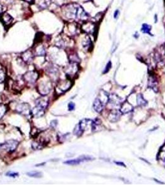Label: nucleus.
I'll list each match as a JSON object with an SVG mask.
<instances>
[{
	"instance_id": "obj_9",
	"label": "nucleus",
	"mask_w": 165,
	"mask_h": 185,
	"mask_svg": "<svg viewBox=\"0 0 165 185\" xmlns=\"http://www.w3.org/2000/svg\"><path fill=\"white\" fill-rule=\"evenodd\" d=\"M50 3L51 0H39L38 5L41 9H45L50 6Z\"/></svg>"
},
{
	"instance_id": "obj_6",
	"label": "nucleus",
	"mask_w": 165,
	"mask_h": 185,
	"mask_svg": "<svg viewBox=\"0 0 165 185\" xmlns=\"http://www.w3.org/2000/svg\"><path fill=\"white\" fill-rule=\"evenodd\" d=\"M1 19L3 23L5 25H9L12 23L13 21V18L11 16V15L8 13H4L1 16Z\"/></svg>"
},
{
	"instance_id": "obj_3",
	"label": "nucleus",
	"mask_w": 165,
	"mask_h": 185,
	"mask_svg": "<svg viewBox=\"0 0 165 185\" xmlns=\"http://www.w3.org/2000/svg\"><path fill=\"white\" fill-rule=\"evenodd\" d=\"M92 158L91 157H89V156H82L79 157H78L77 159H74V160H67V161L64 162V163L67 165H75L79 164V163H81V162L85 161H89V160H92Z\"/></svg>"
},
{
	"instance_id": "obj_15",
	"label": "nucleus",
	"mask_w": 165,
	"mask_h": 185,
	"mask_svg": "<svg viewBox=\"0 0 165 185\" xmlns=\"http://www.w3.org/2000/svg\"><path fill=\"white\" fill-rule=\"evenodd\" d=\"M35 53L37 56H44L45 53V49L43 46H39L35 49Z\"/></svg>"
},
{
	"instance_id": "obj_16",
	"label": "nucleus",
	"mask_w": 165,
	"mask_h": 185,
	"mask_svg": "<svg viewBox=\"0 0 165 185\" xmlns=\"http://www.w3.org/2000/svg\"><path fill=\"white\" fill-rule=\"evenodd\" d=\"M90 45H91V42L90 39L89 38H86V40H85L82 42V45H83L85 48H88L90 46Z\"/></svg>"
},
{
	"instance_id": "obj_5",
	"label": "nucleus",
	"mask_w": 165,
	"mask_h": 185,
	"mask_svg": "<svg viewBox=\"0 0 165 185\" xmlns=\"http://www.w3.org/2000/svg\"><path fill=\"white\" fill-rule=\"evenodd\" d=\"M104 105L101 101L98 98H96L93 102V108L96 112L100 113L103 110Z\"/></svg>"
},
{
	"instance_id": "obj_7",
	"label": "nucleus",
	"mask_w": 165,
	"mask_h": 185,
	"mask_svg": "<svg viewBox=\"0 0 165 185\" xmlns=\"http://www.w3.org/2000/svg\"><path fill=\"white\" fill-rule=\"evenodd\" d=\"M132 110H133V107H132V105L129 104V102H125L121 106L120 111L121 113L127 114L131 112Z\"/></svg>"
},
{
	"instance_id": "obj_12",
	"label": "nucleus",
	"mask_w": 165,
	"mask_h": 185,
	"mask_svg": "<svg viewBox=\"0 0 165 185\" xmlns=\"http://www.w3.org/2000/svg\"><path fill=\"white\" fill-rule=\"evenodd\" d=\"M141 31H142L143 33H147V34H148V35H152V34H151V33H150L151 26H150L149 25H148V24H143V25H142Z\"/></svg>"
},
{
	"instance_id": "obj_1",
	"label": "nucleus",
	"mask_w": 165,
	"mask_h": 185,
	"mask_svg": "<svg viewBox=\"0 0 165 185\" xmlns=\"http://www.w3.org/2000/svg\"><path fill=\"white\" fill-rule=\"evenodd\" d=\"M65 14L67 18L72 19L85 20L88 18V14L84 11L80 6L78 5H70L65 8Z\"/></svg>"
},
{
	"instance_id": "obj_24",
	"label": "nucleus",
	"mask_w": 165,
	"mask_h": 185,
	"mask_svg": "<svg viewBox=\"0 0 165 185\" xmlns=\"http://www.w3.org/2000/svg\"><path fill=\"white\" fill-rule=\"evenodd\" d=\"M2 11H3V7H2V6L0 5V14L2 12Z\"/></svg>"
},
{
	"instance_id": "obj_13",
	"label": "nucleus",
	"mask_w": 165,
	"mask_h": 185,
	"mask_svg": "<svg viewBox=\"0 0 165 185\" xmlns=\"http://www.w3.org/2000/svg\"><path fill=\"white\" fill-rule=\"evenodd\" d=\"M137 103L139 106H145L147 102L142 95H139L137 96Z\"/></svg>"
},
{
	"instance_id": "obj_8",
	"label": "nucleus",
	"mask_w": 165,
	"mask_h": 185,
	"mask_svg": "<svg viewBox=\"0 0 165 185\" xmlns=\"http://www.w3.org/2000/svg\"><path fill=\"white\" fill-rule=\"evenodd\" d=\"M82 28L84 31L88 33H92L94 32V25L92 23H87L83 24Z\"/></svg>"
},
{
	"instance_id": "obj_2",
	"label": "nucleus",
	"mask_w": 165,
	"mask_h": 185,
	"mask_svg": "<svg viewBox=\"0 0 165 185\" xmlns=\"http://www.w3.org/2000/svg\"><path fill=\"white\" fill-rule=\"evenodd\" d=\"M18 145V141L15 140H10L3 144H0V149H3L4 150L7 151L8 153H12V152L15 151Z\"/></svg>"
},
{
	"instance_id": "obj_18",
	"label": "nucleus",
	"mask_w": 165,
	"mask_h": 185,
	"mask_svg": "<svg viewBox=\"0 0 165 185\" xmlns=\"http://www.w3.org/2000/svg\"><path fill=\"white\" fill-rule=\"evenodd\" d=\"M111 61H109V62L107 63V64L106 65V67H105V69L104 70L103 72V73H107L108 72H109V70L111 69Z\"/></svg>"
},
{
	"instance_id": "obj_4",
	"label": "nucleus",
	"mask_w": 165,
	"mask_h": 185,
	"mask_svg": "<svg viewBox=\"0 0 165 185\" xmlns=\"http://www.w3.org/2000/svg\"><path fill=\"white\" fill-rule=\"evenodd\" d=\"M120 111H118L117 110H113L111 111L109 116V120L112 122H116L119 120V118L120 117Z\"/></svg>"
},
{
	"instance_id": "obj_21",
	"label": "nucleus",
	"mask_w": 165,
	"mask_h": 185,
	"mask_svg": "<svg viewBox=\"0 0 165 185\" xmlns=\"http://www.w3.org/2000/svg\"><path fill=\"white\" fill-rule=\"evenodd\" d=\"M75 104L73 103V102H70L68 104V110H73L74 109H75Z\"/></svg>"
},
{
	"instance_id": "obj_23",
	"label": "nucleus",
	"mask_w": 165,
	"mask_h": 185,
	"mask_svg": "<svg viewBox=\"0 0 165 185\" xmlns=\"http://www.w3.org/2000/svg\"><path fill=\"white\" fill-rule=\"evenodd\" d=\"M23 1H25V2L29 3H33L35 0H23Z\"/></svg>"
},
{
	"instance_id": "obj_17",
	"label": "nucleus",
	"mask_w": 165,
	"mask_h": 185,
	"mask_svg": "<svg viewBox=\"0 0 165 185\" xmlns=\"http://www.w3.org/2000/svg\"><path fill=\"white\" fill-rule=\"evenodd\" d=\"M6 175L8 176H10V177H12V178H16V176H18L19 175L17 172H9L6 173Z\"/></svg>"
},
{
	"instance_id": "obj_10",
	"label": "nucleus",
	"mask_w": 165,
	"mask_h": 185,
	"mask_svg": "<svg viewBox=\"0 0 165 185\" xmlns=\"http://www.w3.org/2000/svg\"><path fill=\"white\" fill-rule=\"evenodd\" d=\"M22 56H23L24 60L26 62H30L32 60V58H33V56L31 51H26L24 53Z\"/></svg>"
},
{
	"instance_id": "obj_11",
	"label": "nucleus",
	"mask_w": 165,
	"mask_h": 185,
	"mask_svg": "<svg viewBox=\"0 0 165 185\" xmlns=\"http://www.w3.org/2000/svg\"><path fill=\"white\" fill-rule=\"evenodd\" d=\"M25 77H26L27 79H29V82H31L32 80L33 81H35V80H36L37 77V73H35V72H29V73H26V75H25Z\"/></svg>"
},
{
	"instance_id": "obj_14",
	"label": "nucleus",
	"mask_w": 165,
	"mask_h": 185,
	"mask_svg": "<svg viewBox=\"0 0 165 185\" xmlns=\"http://www.w3.org/2000/svg\"><path fill=\"white\" fill-rule=\"evenodd\" d=\"M28 176H31V177H34V178H40L42 176V174L41 172H37V171H32L28 172L27 173Z\"/></svg>"
},
{
	"instance_id": "obj_20",
	"label": "nucleus",
	"mask_w": 165,
	"mask_h": 185,
	"mask_svg": "<svg viewBox=\"0 0 165 185\" xmlns=\"http://www.w3.org/2000/svg\"><path fill=\"white\" fill-rule=\"evenodd\" d=\"M5 112V108L3 105H0V118L2 117Z\"/></svg>"
},
{
	"instance_id": "obj_19",
	"label": "nucleus",
	"mask_w": 165,
	"mask_h": 185,
	"mask_svg": "<svg viewBox=\"0 0 165 185\" xmlns=\"http://www.w3.org/2000/svg\"><path fill=\"white\" fill-rule=\"evenodd\" d=\"M5 72L3 70H0V83H2L5 80Z\"/></svg>"
},
{
	"instance_id": "obj_22",
	"label": "nucleus",
	"mask_w": 165,
	"mask_h": 185,
	"mask_svg": "<svg viewBox=\"0 0 165 185\" xmlns=\"http://www.w3.org/2000/svg\"><path fill=\"white\" fill-rule=\"evenodd\" d=\"M119 15V10H116V11H115L114 14V17L115 18H117Z\"/></svg>"
}]
</instances>
